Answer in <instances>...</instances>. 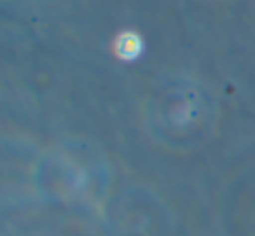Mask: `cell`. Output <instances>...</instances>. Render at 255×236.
I'll return each mask as SVG.
<instances>
[{
    "mask_svg": "<svg viewBox=\"0 0 255 236\" xmlns=\"http://www.w3.org/2000/svg\"><path fill=\"white\" fill-rule=\"evenodd\" d=\"M142 51V40L136 33L131 32H126V33H121L116 40V53L119 58L123 60H133L136 58Z\"/></svg>",
    "mask_w": 255,
    "mask_h": 236,
    "instance_id": "cell-1",
    "label": "cell"
}]
</instances>
